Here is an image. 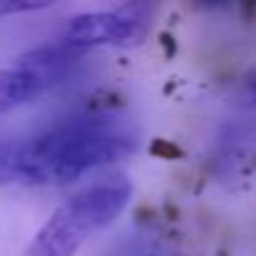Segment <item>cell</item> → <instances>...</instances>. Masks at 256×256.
Here are the masks:
<instances>
[{
    "mask_svg": "<svg viewBox=\"0 0 256 256\" xmlns=\"http://www.w3.org/2000/svg\"><path fill=\"white\" fill-rule=\"evenodd\" d=\"M86 56V50L73 48L60 38L20 53L10 66L0 68V113L28 106L66 83Z\"/></svg>",
    "mask_w": 256,
    "mask_h": 256,
    "instance_id": "cell-3",
    "label": "cell"
},
{
    "mask_svg": "<svg viewBox=\"0 0 256 256\" xmlns=\"http://www.w3.org/2000/svg\"><path fill=\"white\" fill-rule=\"evenodd\" d=\"M134 196L126 174H108L66 198L28 244L26 256H76L83 244L110 226Z\"/></svg>",
    "mask_w": 256,
    "mask_h": 256,
    "instance_id": "cell-2",
    "label": "cell"
},
{
    "mask_svg": "<svg viewBox=\"0 0 256 256\" xmlns=\"http://www.w3.org/2000/svg\"><path fill=\"white\" fill-rule=\"evenodd\" d=\"M146 33V18L138 10H100L80 13L66 23L60 40L90 53L106 46H136Z\"/></svg>",
    "mask_w": 256,
    "mask_h": 256,
    "instance_id": "cell-4",
    "label": "cell"
},
{
    "mask_svg": "<svg viewBox=\"0 0 256 256\" xmlns=\"http://www.w3.org/2000/svg\"><path fill=\"white\" fill-rule=\"evenodd\" d=\"M63 0H0V18L10 16H26V13H38L46 8H53Z\"/></svg>",
    "mask_w": 256,
    "mask_h": 256,
    "instance_id": "cell-5",
    "label": "cell"
},
{
    "mask_svg": "<svg viewBox=\"0 0 256 256\" xmlns=\"http://www.w3.org/2000/svg\"><path fill=\"white\" fill-rule=\"evenodd\" d=\"M244 93H246V98H248V100H256V76H254L251 80H246Z\"/></svg>",
    "mask_w": 256,
    "mask_h": 256,
    "instance_id": "cell-7",
    "label": "cell"
},
{
    "mask_svg": "<svg viewBox=\"0 0 256 256\" xmlns=\"http://www.w3.org/2000/svg\"><path fill=\"white\" fill-rule=\"evenodd\" d=\"M138 148L136 128L108 113H73L40 131L0 144V188L66 186Z\"/></svg>",
    "mask_w": 256,
    "mask_h": 256,
    "instance_id": "cell-1",
    "label": "cell"
},
{
    "mask_svg": "<svg viewBox=\"0 0 256 256\" xmlns=\"http://www.w3.org/2000/svg\"><path fill=\"white\" fill-rule=\"evenodd\" d=\"M191 3H196L201 8H221V6H228L231 0H191Z\"/></svg>",
    "mask_w": 256,
    "mask_h": 256,
    "instance_id": "cell-6",
    "label": "cell"
}]
</instances>
